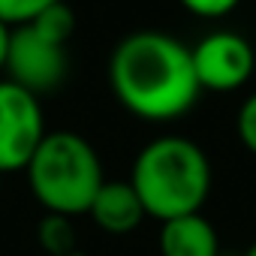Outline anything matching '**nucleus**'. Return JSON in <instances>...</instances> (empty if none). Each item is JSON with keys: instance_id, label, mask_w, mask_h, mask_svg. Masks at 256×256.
<instances>
[{"instance_id": "f8f14e48", "label": "nucleus", "mask_w": 256, "mask_h": 256, "mask_svg": "<svg viewBox=\"0 0 256 256\" xmlns=\"http://www.w3.org/2000/svg\"><path fill=\"white\" fill-rule=\"evenodd\" d=\"M178 4L187 12L199 16V18H223L241 4V0H178Z\"/></svg>"}, {"instance_id": "423d86ee", "label": "nucleus", "mask_w": 256, "mask_h": 256, "mask_svg": "<svg viewBox=\"0 0 256 256\" xmlns=\"http://www.w3.org/2000/svg\"><path fill=\"white\" fill-rule=\"evenodd\" d=\"M193 72L202 90L232 94L253 76L256 54L253 46L235 30H214L202 36L193 48Z\"/></svg>"}, {"instance_id": "39448f33", "label": "nucleus", "mask_w": 256, "mask_h": 256, "mask_svg": "<svg viewBox=\"0 0 256 256\" xmlns=\"http://www.w3.org/2000/svg\"><path fill=\"white\" fill-rule=\"evenodd\" d=\"M46 133L48 130L40 96L4 78L0 82V175L28 169Z\"/></svg>"}, {"instance_id": "f3484780", "label": "nucleus", "mask_w": 256, "mask_h": 256, "mask_svg": "<svg viewBox=\"0 0 256 256\" xmlns=\"http://www.w3.org/2000/svg\"><path fill=\"white\" fill-rule=\"evenodd\" d=\"M220 256H226V253H220Z\"/></svg>"}, {"instance_id": "f03ea898", "label": "nucleus", "mask_w": 256, "mask_h": 256, "mask_svg": "<svg viewBox=\"0 0 256 256\" xmlns=\"http://www.w3.org/2000/svg\"><path fill=\"white\" fill-rule=\"evenodd\" d=\"M145 214L163 220L199 214L211 193V163L208 154L184 136H160L148 142L130 172Z\"/></svg>"}, {"instance_id": "6e6552de", "label": "nucleus", "mask_w": 256, "mask_h": 256, "mask_svg": "<svg viewBox=\"0 0 256 256\" xmlns=\"http://www.w3.org/2000/svg\"><path fill=\"white\" fill-rule=\"evenodd\" d=\"M157 247H160V256H220L217 229L202 211L163 220Z\"/></svg>"}, {"instance_id": "dca6fc26", "label": "nucleus", "mask_w": 256, "mask_h": 256, "mask_svg": "<svg viewBox=\"0 0 256 256\" xmlns=\"http://www.w3.org/2000/svg\"><path fill=\"white\" fill-rule=\"evenodd\" d=\"M0 193H4V175H0Z\"/></svg>"}, {"instance_id": "2eb2a0df", "label": "nucleus", "mask_w": 256, "mask_h": 256, "mask_svg": "<svg viewBox=\"0 0 256 256\" xmlns=\"http://www.w3.org/2000/svg\"><path fill=\"white\" fill-rule=\"evenodd\" d=\"M64 256H88V253H82V250H72V253H64Z\"/></svg>"}, {"instance_id": "20e7f679", "label": "nucleus", "mask_w": 256, "mask_h": 256, "mask_svg": "<svg viewBox=\"0 0 256 256\" xmlns=\"http://www.w3.org/2000/svg\"><path fill=\"white\" fill-rule=\"evenodd\" d=\"M76 34V12L64 4L40 12L36 18L16 24L10 34L6 78L24 90L42 96L64 84L70 72V40Z\"/></svg>"}, {"instance_id": "f257e3e1", "label": "nucleus", "mask_w": 256, "mask_h": 256, "mask_svg": "<svg viewBox=\"0 0 256 256\" xmlns=\"http://www.w3.org/2000/svg\"><path fill=\"white\" fill-rule=\"evenodd\" d=\"M108 88L130 114L151 124L184 118L202 94L190 48L166 30L126 34L112 48Z\"/></svg>"}, {"instance_id": "9d476101", "label": "nucleus", "mask_w": 256, "mask_h": 256, "mask_svg": "<svg viewBox=\"0 0 256 256\" xmlns=\"http://www.w3.org/2000/svg\"><path fill=\"white\" fill-rule=\"evenodd\" d=\"M54 4H60V0H0V22L16 28V24L36 18L40 12L52 10Z\"/></svg>"}, {"instance_id": "9b49d317", "label": "nucleus", "mask_w": 256, "mask_h": 256, "mask_svg": "<svg viewBox=\"0 0 256 256\" xmlns=\"http://www.w3.org/2000/svg\"><path fill=\"white\" fill-rule=\"evenodd\" d=\"M235 130H238L241 145L256 157V94H250V96L241 102L238 118H235Z\"/></svg>"}, {"instance_id": "0eeeda50", "label": "nucleus", "mask_w": 256, "mask_h": 256, "mask_svg": "<svg viewBox=\"0 0 256 256\" xmlns=\"http://www.w3.org/2000/svg\"><path fill=\"white\" fill-rule=\"evenodd\" d=\"M88 214L106 235H130L148 217L145 205L130 181H102Z\"/></svg>"}, {"instance_id": "4468645a", "label": "nucleus", "mask_w": 256, "mask_h": 256, "mask_svg": "<svg viewBox=\"0 0 256 256\" xmlns=\"http://www.w3.org/2000/svg\"><path fill=\"white\" fill-rule=\"evenodd\" d=\"M241 256H256V241H253V244H250V247H247V250H244Z\"/></svg>"}, {"instance_id": "7ed1b4c3", "label": "nucleus", "mask_w": 256, "mask_h": 256, "mask_svg": "<svg viewBox=\"0 0 256 256\" xmlns=\"http://www.w3.org/2000/svg\"><path fill=\"white\" fill-rule=\"evenodd\" d=\"M24 172L36 202L64 217L88 214L106 181L96 148L72 130H48Z\"/></svg>"}, {"instance_id": "1a4fd4ad", "label": "nucleus", "mask_w": 256, "mask_h": 256, "mask_svg": "<svg viewBox=\"0 0 256 256\" xmlns=\"http://www.w3.org/2000/svg\"><path fill=\"white\" fill-rule=\"evenodd\" d=\"M36 241L46 250V256H64L78 250L76 247V229H72V217L64 214H52L46 211V217L36 226Z\"/></svg>"}, {"instance_id": "ddd939ff", "label": "nucleus", "mask_w": 256, "mask_h": 256, "mask_svg": "<svg viewBox=\"0 0 256 256\" xmlns=\"http://www.w3.org/2000/svg\"><path fill=\"white\" fill-rule=\"evenodd\" d=\"M10 34L12 28L6 22H0V72L6 70V54H10Z\"/></svg>"}]
</instances>
